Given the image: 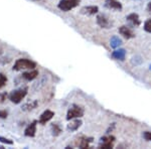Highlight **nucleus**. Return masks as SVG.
<instances>
[{"mask_svg":"<svg viewBox=\"0 0 151 149\" xmlns=\"http://www.w3.org/2000/svg\"><path fill=\"white\" fill-rule=\"evenodd\" d=\"M110 45H111V48H119L121 45H122V40L119 38V36L117 35H113L110 40Z\"/></svg>","mask_w":151,"mask_h":149,"instance_id":"a211bd4d","label":"nucleus"},{"mask_svg":"<svg viewBox=\"0 0 151 149\" xmlns=\"http://www.w3.org/2000/svg\"><path fill=\"white\" fill-rule=\"evenodd\" d=\"M144 30L147 31V32L151 33V19H148V20L145 21V23H144Z\"/></svg>","mask_w":151,"mask_h":149,"instance_id":"412c9836","label":"nucleus"},{"mask_svg":"<svg viewBox=\"0 0 151 149\" xmlns=\"http://www.w3.org/2000/svg\"><path fill=\"white\" fill-rule=\"evenodd\" d=\"M83 122L81 120H79V119H73V121L70 122V124H68V130L73 132V131H77L78 129L80 128V127L82 126Z\"/></svg>","mask_w":151,"mask_h":149,"instance_id":"4468645a","label":"nucleus"},{"mask_svg":"<svg viewBox=\"0 0 151 149\" xmlns=\"http://www.w3.org/2000/svg\"><path fill=\"white\" fill-rule=\"evenodd\" d=\"M93 141V138H89V137H82L80 138V141L78 142V146L80 148H89L90 143Z\"/></svg>","mask_w":151,"mask_h":149,"instance_id":"f3484780","label":"nucleus"},{"mask_svg":"<svg viewBox=\"0 0 151 149\" xmlns=\"http://www.w3.org/2000/svg\"><path fill=\"white\" fill-rule=\"evenodd\" d=\"M50 129H52V133L53 136H58L60 133H62V127H60V124H58V123H52Z\"/></svg>","mask_w":151,"mask_h":149,"instance_id":"6ab92c4d","label":"nucleus"},{"mask_svg":"<svg viewBox=\"0 0 151 149\" xmlns=\"http://www.w3.org/2000/svg\"><path fill=\"white\" fill-rule=\"evenodd\" d=\"M37 76H38V71L33 69V70H30L29 72L23 73L22 78L26 81H32V80H35Z\"/></svg>","mask_w":151,"mask_h":149,"instance_id":"2eb2a0df","label":"nucleus"},{"mask_svg":"<svg viewBox=\"0 0 151 149\" xmlns=\"http://www.w3.org/2000/svg\"><path fill=\"white\" fill-rule=\"evenodd\" d=\"M126 19H127L128 22H130L133 26H139L140 23H141L140 18H139V15H138L137 13H131V14H129V15H127Z\"/></svg>","mask_w":151,"mask_h":149,"instance_id":"f8f14e48","label":"nucleus"},{"mask_svg":"<svg viewBox=\"0 0 151 149\" xmlns=\"http://www.w3.org/2000/svg\"><path fill=\"white\" fill-rule=\"evenodd\" d=\"M143 136H144V138H145V140H147V141H151V132L149 131H146L143 133Z\"/></svg>","mask_w":151,"mask_h":149,"instance_id":"b1692460","label":"nucleus"},{"mask_svg":"<svg viewBox=\"0 0 151 149\" xmlns=\"http://www.w3.org/2000/svg\"><path fill=\"white\" fill-rule=\"evenodd\" d=\"M119 32H120L121 35H123L124 37L127 38V40L135 37V33L133 32L132 29L126 25H123V26H121V27H119Z\"/></svg>","mask_w":151,"mask_h":149,"instance_id":"6e6552de","label":"nucleus"},{"mask_svg":"<svg viewBox=\"0 0 151 149\" xmlns=\"http://www.w3.org/2000/svg\"><path fill=\"white\" fill-rule=\"evenodd\" d=\"M105 6L108 7L109 9H114V10H121L122 9V4L117 0H107L105 2Z\"/></svg>","mask_w":151,"mask_h":149,"instance_id":"9d476101","label":"nucleus"},{"mask_svg":"<svg viewBox=\"0 0 151 149\" xmlns=\"http://www.w3.org/2000/svg\"><path fill=\"white\" fill-rule=\"evenodd\" d=\"M126 57V50L124 48H119V50H116L112 53V58H114L115 60H124Z\"/></svg>","mask_w":151,"mask_h":149,"instance_id":"ddd939ff","label":"nucleus"},{"mask_svg":"<svg viewBox=\"0 0 151 149\" xmlns=\"http://www.w3.org/2000/svg\"><path fill=\"white\" fill-rule=\"evenodd\" d=\"M6 83H7V77L4 74L0 73V89L5 86Z\"/></svg>","mask_w":151,"mask_h":149,"instance_id":"aec40b11","label":"nucleus"},{"mask_svg":"<svg viewBox=\"0 0 151 149\" xmlns=\"http://www.w3.org/2000/svg\"><path fill=\"white\" fill-rule=\"evenodd\" d=\"M80 3V0H60L58 7L62 11H70L77 7Z\"/></svg>","mask_w":151,"mask_h":149,"instance_id":"20e7f679","label":"nucleus"},{"mask_svg":"<svg viewBox=\"0 0 151 149\" xmlns=\"http://www.w3.org/2000/svg\"><path fill=\"white\" fill-rule=\"evenodd\" d=\"M53 116H55V112H52V110H45V111L40 115L38 122H40L41 125H45V124H47V122L50 121Z\"/></svg>","mask_w":151,"mask_h":149,"instance_id":"0eeeda50","label":"nucleus"},{"mask_svg":"<svg viewBox=\"0 0 151 149\" xmlns=\"http://www.w3.org/2000/svg\"><path fill=\"white\" fill-rule=\"evenodd\" d=\"M27 88H21V89L12 91L10 94L8 95L9 100L14 104H19L24 99V97L27 95Z\"/></svg>","mask_w":151,"mask_h":149,"instance_id":"f03ea898","label":"nucleus"},{"mask_svg":"<svg viewBox=\"0 0 151 149\" xmlns=\"http://www.w3.org/2000/svg\"><path fill=\"white\" fill-rule=\"evenodd\" d=\"M38 105V102L36 100H33V101H30V102H27L21 107L22 111H25V112H28V111H32L35 110Z\"/></svg>","mask_w":151,"mask_h":149,"instance_id":"dca6fc26","label":"nucleus"},{"mask_svg":"<svg viewBox=\"0 0 151 149\" xmlns=\"http://www.w3.org/2000/svg\"><path fill=\"white\" fill-rule=\"evenodd\" d=\"M0 142L4 143V144H8V145H12V144H13V141L12 140H10V139H7L5 137H2V136H0Z\"/></svg>","mask_w":151,"mask_h":149,"instance_id":"4be33fe9","label":"nucleus"},{"mask_svg":"<svg viewBox=\"0 0 151 149\" xmlns=\"http://www.w3.org/2000/svg\"><path fill=\"white\" fill-rule=\"evenodd\" d=\"M36 68V63L28 58H19L14 63L13 71H22V70H33Z\"/></svg>","mask_w":151,"mask_h":149,"instance_id":"f257e3e1","label":"nucleus"},{"mask_svg":"<svg viewBox=\"0 0 151 149\" xmlns=\"http://www.w3.org/2000/svg\"><path fill=\"white\" fill-rule=\"evenodd\" d=\"M7 97H8L7 93H1V94H0V103H3V102L6 100Z\"/></svg>","mask_w":151,"mask_h":149,"instance_id":"393cba45","label":"nucleus"},{"mask_svg":"<svg viewBox=\"0 0 151 149\" xmlns=\"http://www.w3.org/2000/svg\"><path fill=\"white\" fill-rule=\"evenodd\" d=\"M147 9H148V10H149V11L151 12V2H150V3H148V6H147Z\"/></svg>","mask_w":151,"mask_h":149,"instance_id":"a878e982","label":"nucleus"},{"mask_svg":"<svg viewBox=\"0 0 151 149\" xmlns=\"http://www.w3.org/2000/svg\"><path fill=\"white\" fill-rule=\"evenodd\" d=\"M7 116H8V113H7L6 110H0V118L6 119Z\"/></svg>","mask_w":151,"mask_h":149,"instance_id":"5701e85b","label":"nucleus"},{"mask_svg":"<svg viewBox=\"0 0 151 149\" xmlns=\"http://www.w3.org/2000/svg\"><path fill=\"white\" fill-rule=\"evenodd\" d=\"M114 142H115V137L114 136H105L101 138L99 147L100 148H113Z\"/></svg>","mask_w":151,"mask_h":149,"instance_id":"423d86ee","label":"nucleus"},{"mask_svg":"<svg viewBox=\"0 0 151 149\" xmlns=\"http://www.w3.org/2000/svg\"><path fill=\"white\" fill-rule=\"evenodd\" d=\"M97 23L102 28H110L112 24H113V22H112L110 19L107 17L106 15H104V14H99L97 16Z\"/></svg>","mask_w":151,"mask_h":149,"instance_id":"39448f33","label":"nucleus"},{"mask_svg":"<svg viewBox=\"0 0 151 149\" xmlns=\"http://www.w3.org/2000/svg\"><path fill=\"white\" fill-rule=\"evenodd\" d=\"M84 108H82L79 105H73L72 107L69 109L67 114V120H73V119L76 118H81V117L84 116Z\"/></svg>","mask_w":151,"mask_h":149,"instance_id":"7ed1b4c3","label":"nucleus"},{"mask_svg":"<svg viewBox=\"0 0 151 149\" xmlns=\"http://www.w3.org/2000/svg\"><path fill=\"white\" fill-rule=\"evenodd\" d=\"M36 121L31 122L29 125L26 127L25 131H24V135L27 136V137H35L36 133Z\"/></svg>","mask_w":151,"mask_h":149,"instance_id":"1a4fd4ad","label":"nucleus"},{"mask_svg":"<svg viewBox=\"0 0 151 149\" xmlns=\"http://www.w3.org/2000/svg\"><path fill=\"white\" fill-rule=\"evenodd\" d=\"M99 8L98 6H85L81 9V13L82 14H86V15H94V14L98 13Z\"/></svg>","mask_w":151,"mask_h":149,"instance_id":"9b49d317","label":"nucleus"},{"mask_svg":"<svg viewBox=\"0 0 151 149\" xmlns=\"http://www.w3.org/2000/svg\"><path fill=\"white\" fill-rule=\"evenodd\" d=\"M149 69H150V70H151V65H150V67H149Z\"/></svg>","mask_w":151,"mask_h":149,"instance_id":"bb28decb","label":"nucleus"}]
</instances>
